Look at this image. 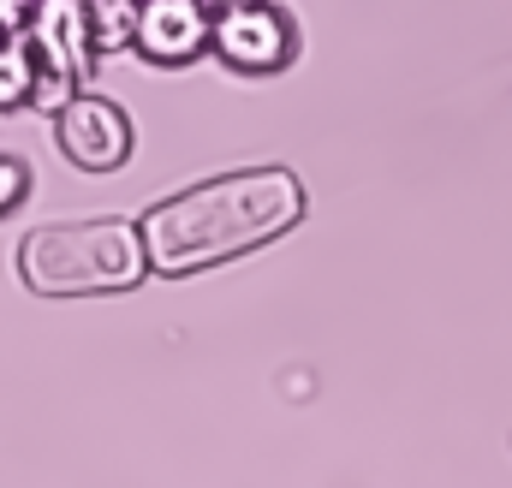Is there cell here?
Here are the masks:
<instances>
[{
    "instance_id": "2",
    "label": "cell",
    "mask_w": 512,
    "mask_h": 488,
    "mask_svg": "<svg viewBox=\"0 0 512 488\" xmlns=\"http://www.w3.org/2000/svg\"><path fill=\"white\" fill-rule=\"evenodd\" d=\"M18 280L36 298H114L149 280L143 227L102 215V221H54L18 244Z\"/></svg>"
},
{
    "instance_id": "7",
    "label": "cell",
    "mask_w": 512,
    "mask_h": 488,
    "mask_svg": "<svg viewBox=\"0 0 512 488\" xmlns=\"http://www.w3.org/2000/svg\"><path fill=\"white\" fill-rule=\"evenodd\" d=\"M36 78H42V66H36V48H30V36H24V30L0 36V114H18V108H30V96H36Z\"/></svg>"
},
{
    "instance_id": "1",
    "label": "cell",
    "mask_w": 512,
    "mask_h": 488,
    "mask_svg": "<svg viewBox=\"0 0 512 488\" xmlns=\"http://www.w3.org/2000/svg\"><path fill=\"white\" fill-rule=\"evenodd\" d=\"M310 197L292 167H233L161 197L137 227L149 250V274L185 280L221 262H239L262 244L286 239L304 221Z\"/></svg>"
},
{
    "instance_id": "5",
    "label": "cell",
    "mask_w": 512,
    "mask_h": 488,
    "mask_svg": "<svg viewBox=\"0 0 512 488\" xmlns=\"http://www.w3.org/2000/svg\"><path fill=\"white\" fill-rule=\"evenodd\" d=\"M30 48H36V66L60 84H90L96 72V36H90V6L84 0H36L30 6V24H24Z\"/></svg>"
},
{
    "instance_id": "4",
    "label": "cell",
    "mask_w": 512,
    "mask_h": 488,
    "mask_svg": "<svg viewBox=\"0 0 512 488\" xmlns=\"http://www.w3.org/2000/svg\"><path fill=\"white\" fill-rule=\"evenodd\" d=\"M54 149L78 173H120L137 155V125H131L126 102H114L102 90H72L54 108Z\"/></svg>"
},
{
    "instance_id": "6",
    "label": "cell",
    "mask_w": 512,
    "mask_h": 488,
    "mask_svg": "<svg viewBox=\"0 0 512 488\" xmlns=\"http://www.w3.org/2000/svg\"><path fill=\"white\" fill-rule=\"evenodd\" d=\"M209 24H215V12L203 0H137L131 48H137V60L179 72V66H197L209 54Z\"/></svg>"
},
{
    "instance_id": "8",
    "label": "cell",
    "mask_w": 512,
    "mask_h": 488,
    "mask_svg": "<svg viewBox=\"0 0 512 488\" xmlns=\"http://www.w3.org/2000/svg\"><path fill=\"white\" fill-rule=\"evenodd\" d=\"M90 6V36H96V54H120L131 48V30H137V0H84Z\"/></svg>"
},
{
    "instance_id": "3",
    "label": "cell",
    "mask_w": 512,
    "mask_h": 488,
    "mask_svg": "<svg viewBox=\"0 0 512 488\" xmlns=\"http://www.w3.org/2000/svg\"><path fill=\"white\" fill-rule=\"evenodd\" d=\"M209 54L239 72V78H274L298 60V24L286 6L274 0H245V6H227L215 12L209 24Z\"/></svg>"
},
{
    "instance_id": "9",
    "label": "cell",
    "mask_w": 512,
    "mask_h": 488,
    "mask_svg": "<svg viewBox=\"0 0 512 488\" xmlns=\"http://www.w3.org/2000/svg\"><path fill=\"white\" fill-rule=\"evenodd\" d=\"M30 197V167L18 155H0V221H12Z\"/></svg>"
},
{
    "instance_id": "10",
    "label": "cell",
    "mask_w": 512,
    "mask_h": 488,
    "mask_svg": "<svg viewBox=\"0 0 512 488\" xmlns=\"http://www.w3.org/2000/svg\"><path fill=\"white\" fill-rule=\"evenodd\" d=\"M30 6H36V0H0V36L24 30V24H30Z\"/></svg>"
},
{
    "instance_id": "11",
    "label": "cell",
    "mask_w": 512,
    "mask_h": 488,
    "mask_svg": "<svg viewBox=\"0 0 512 488\" xmlns=\"http://www.w3.org/2000/svg\"><path fill=\"white\" fill-rule=\"evenodd\" d=\"M209 12H227V6H245V0H203Z\"/></svg>"
}]
</instances>
